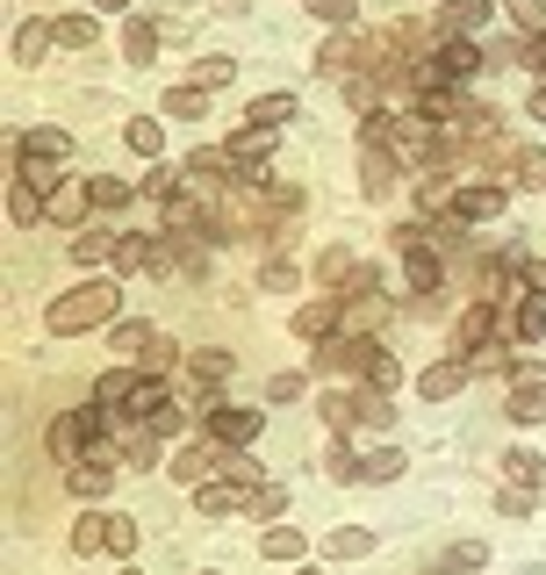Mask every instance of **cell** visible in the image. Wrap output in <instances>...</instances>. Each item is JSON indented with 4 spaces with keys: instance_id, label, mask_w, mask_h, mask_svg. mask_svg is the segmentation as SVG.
<instances>
[{
    "instance_id": "6da1fadb",
    "label": "cell",
    "mask_w": 546,
    "mask_h": 575,
    "mask_svg": "<svg viewBox=\"0 0 546 575\" xmlns=\"http://www.w3.org/2000/svg\"><path fill=\"white\" fill-rule=\"evenodd\" d=\"M116 310H122V288H108V280H86V288H72V296H58L51 310H44V324H51L58 338H72V332H94V324H108Z\"/></svg>"
},
{
    "instance_id": "7a4b0ae2",
    "label": "cell",
    "mask_w": 546,
    "mask_h": 575,
    "mask_svg": "<svg viewBox=\"0 0 546 575\" xmlns=\"http://www.w3.org/2000/svg\"><path fill=\"white\" fill-rule=\"evenodd\" d=\"M108 424H116V418H108V403H80V410H58V418H51L44 446H51V460H66V468H72V460H86V446H94Z\"/></svg>"
},
{
    "instance_id": "3957f363",
    "label": "cell",
    "mask_w": 546,
    "mask_h": 575,
    "mask_svg": "<svg viewBox=\"0 0 546 575\" xmlns=\"http://www.w3.org/2000/svg\"><path fill=\"white\" fill-rule=\"evenodd\" d=\"M216 468H230V446H209V439H194V446H180L173 454V482L180 489H202V482H216Z\"/></svg>"
},
{
    "instance_id": "277c9868",
    "label": "cell",
    "mask_w": 546,
    "mask_h": 575,
    "mask_svg": "<svg viewBox=\"0 0 546 575\" xmlns=\"http://www.w3.org/2000/svg\"><path fill=\"white\" fill-rule=\"evenodd\" d=\"M339 332H345V296H317V302L295 310V338H302V346H324V338H339Z\"/></svg>"
},
{
    "instance_id": "5b68a950",
    "label": "cell",
    "mask_w": 546,
    "mask_h": 575,
    "mask_svg": "<svg viewBox=\"0 0 546 575\" xmlns=\"http://www.w3.org/2000/svg\"><path fill=\"white\" fill-rule=\"evenodd\" d=\"M395 173H403V158H395L389 144H359V194H367V202H389Z\"/></svg>"
},
{
    "instance_id": "8992f818",
    "label": "cell",
    "mask_w": 546,
    "mask_h": 575,
    "mask_svg": "<svg viewBox=\"0 0 546 575\" xmlns=\"http://www.w3.org/2000/svg\"><path fill=\"white\" fill-rule=\"evenodd\" d=\"M202 424H209V432L223 439V446H252V439L266 432V418H259L252 403H216V410H209Z\"/></svg>"
},
{
    "instance_id": "52a82bcc",
    "label": "cell",
    "mask_w": 546,
    "mask_h": 575,
    "mask_svg": "<svg viewBox=\"0 0 546 575\" xmlns=\"http://www.w3.org/2000/svg\"><path fill=\"white\" fill-rule=\"evenodd\" d=\"M152 274H202V230H166L152 252Z\"/></svg>"
},
{
    "instance_id": "ba28073f",
    "label": "cell",
    "mask_w": 546,
    "mask_h": 575,
    "mask_svg": "<svg viewBox=\"0 0 546 575\" xmlns=\"http://www.w3.org/2000/svg\"><path fill=\"white\" fill-rule=\"evenodd\" d=\"M367 360H375V338H353V332L317 346V367H324V374H367Z\"/></svg>"
},
{
    "instance_id": "9c48e42d",
    "label": "cell",
    "mask_w": 546,
    "mask_h": 575,
    "mask_svg": "<svg viewBox=\"0 0 546 575\" xmlns=\"http://www.w3.org/2000/svg\"><path fill=\"white\" fill-rule=\"evenodd\" d=\"M518 424H539L546 418V367H518L511 374V403H503Z\"/></svg>"
},
{
    "instance_id": "30bf717a",
    "label": "cell",
    "mask_w": 546,
    "mask_h": 575,
    "mask_svg": "<svg viewBox=\"0 0 546 575\" xmlns=\"http://www.w3.org/2000/svg\"><path fill=\"white\" fill-rule=\"evenodd\" d=\"M503 202H511V188H496V180H467V188L453 194V216H461V224H489Z\"/></svg>"
},
{
    "instance_id": "8fae6325",
    "label": "cell",
    "mask_w": 546,
    "mask_h": 575,
    "mask_svg": "<svg viewBox=\"0 0 546 575\" xmlns=\"http://www.w3.org/2000/svg\"><path fill=\"white\" fill-rule=\"evenodd\" d=\"M467 374H475L467 360H439V367H425V374H417V396H425V403H453L467 388Z\"/></svg>"
},
{
    "instance_id": "7c38bea8",
    "label": "cell",
    "mask_w": 546,
    "mask_h": 575,
    "mask_svg": "<svg viewBox=\"0 0 546 575\" xmlns=\"http://www.w3.org/2000/svg\"><path fill=\"white\" fill-rule=\"evenodd\" d=\"M194 511H202V518H230V511H252V489H245V482H202V489H194Z\"/></svg>"
},
{
    "instance_id": "4fadbf2b",
    "label": "cell",
    "mask_w": 546,
    "mask_h": 575,
    "mask_svg": "<svg viewBox=\"0 0 546 575\" xmlns=\"http://www.w3.org/2000/svg\"><path fill=\"white\" fill-rule=\"evenodd\" d=\"M44 216H51V194H44V188H29V180L15 173V188H8V224H15V230H36Z\"/></svg>"
},
{
    "instance_id": "5bb4252c",
    "label": "cell",
    "mask_w": 546,
    "mask_h": 575,
    "mask_svg": "<svg viewBox=\"0 0 546 575\" xmlns=\"http://www.w3.org/2000/svg\"><path fill=\"white\" fill-rule=\"evenodd\" d=\"M66 489H72V496H86V504H94V496H108V489H116V460H72V468H66Z\"/></svg>"
},
{
    "instance_id": "9a60e30c",
    "label": "cell",
    "mask_w": 546,
    "mask_h": 575,
    "mask_svg": "<svg viewBox=\"0 0 546 575\" xmlns=\"http://www.w3.org/2000/svg\"><path fill=\"white\" fill-rule=\"evenodd\" d=\"M482 22H489V0H446L439 8V36H467V44H475Z\"/></svg>"
},
{
    "instance_id": "2e32d148",
    "label": "cell",
    "mask_w": 546,
    "mask_h": 575,
    "mask_svg": "<svg viewBox=\"0 0 546 575\" xmlns=\"http://www.w3.org/2000/svg\"><path fill=\"white\" fill-rule=\"evenodd\" d=\"M539 332H546V296H539V288H525L518 310H511V338H518V346H539Z\"/></svg>"
},
{
    "instance_id": "e0dca14e",
    "label": "cell",
    "mask_w": 546,
    "mask_h": 575,
    "mask_svg": "<svg viewBox=\"0 0 546 575\" xmlns=\"http://www.w3.org/2000/svg\"><path fill=\"white\" fill-rule=\"evenodd\" d=\"M136 382H144V367H130V360H122V367H108L102 382H94V403H108V410H122V403L136 396Z\"/></svg>"
},
{
    "instance_id": "ac0fdd59",
    "label": "cell",
    "mask_w": 546,
    "mask_h": 575,
    "mask_svg": "<svg viewBox=\"0 0 546 575\" xmlns=\"http://www.w3.org/2000/svg\"><path fill=\"white\" fill-rule=\"evenodd\" d=\"M273 137H281V130H259V122H245V130H238V144H230V158H238L245 173H259V166L273 158Z\"/></svg>"
},
{
    "instance_id": "d6986e66",
    "label": "cell",
    "mask_w": 546,
    "mask_h": 575,
    "mask_svg": "<svg viewBox=\"0 0 546 575\" xmlns=\"http://www.w3.org/2000/svg\"><path fill=\"white\" fill-rule=\"evenodd\" d=\"M94 209V194H86V180H66V188L51 194V224L58 230H80V216Z\"/></svg>"
},
{
    "instance_id": "ffe728a7",
    "label": "cell",
    "mask_w": 546,
    "mask_h": 575,
    "mask_svg": "<svg viewBox=\"0 0 546 575\" xmlns=\"http://www.w3.org/2000/svg\"><path fill=\"white\" fill-rule=\"evenodd\" d=\"M489 332H496V302H489V296H482V302H475V310H467V316H461V360H475V352H482V346H489Z\"/></svg>"
},
{
    "instance_id": "44dd1931",
    "label": "cell",
    "mask_w": 546,
    "mask_h": 575,
    "mask_svg": "<svg viewBox=\"0 0 546 575\" xmlns=\"http://www.w3.org/2000/svg\"><path fill=\"white\" fill-rule=\"evenodd\" d=\"M403 280L417 288V302H425L431 288H439V252H431V244H410L403 252Z\"/></svg>"
},
{
    "instance_id": "7402d4cb",
    "label": "cell",
    "mask_w": 546,
    "mask_h": 575,
    "mask_svg": "<svg viewBox=\"0 0 546 575\" xmlns=\"http://www.w3.org/2000/svg\"><path fill=\"white\" fill-rule=\"evenodd\" d=\"M152 51H158V22L130 15L122 22V58H130V65H152Z\"/></svg>"
},
{
    "instance_id": "603a6c76",
    "label": "cell",
    "mask_w": 546,
    "mask_h": 575,
    "mask_svg": "<svg viewBox=\"0 0 546 575\" xmlns=\"http://www.w3.org/2000/svg\"><path fill=\"white\" fill-rule=\"evenodd\" d=\"M108 346H116L122 360H144V352L158 346V332L144 324V316H130V324H116V332H108Z\"/></svg>"
},
{
    "instance_id": "cb8c5ba5",
    "label": "cell",
    "mask_w": 546,
    "mask_h": 575,
    "mask_svg": "<svg viewBox=\"0 0 546 575\" xmlns=\"http://www.w3.org/2000/svg\"><path fill=\"white\" fill-rule=\"evenodd\" d=\"M381 316H389V302H381V296H345V332H353V338H367Z\"/></svg>"
},
{
    "instance_id": "d4e9b609",
    "label": "cell",
    "mask_w": 546,
    "mask_h": 575,
    "mask_svg": "<svg viewBox=\"0 0 546 575\" xmlns=\"http://www.w3.org/2000/svg\"><path fill=\"white\" fill-rule=\"evenodd\" d=\"M324 554H331V561H367V554H375V532H359V525H339V532L324 540Z\"/></svg>"
},
{
    "instance_id": "484cf974",
    "label": "cell",
    "mask_w": 546,
    "mask_h": 575,
    "mask_svg": "<svg viewBox=\"0 0 546 575\" xmlns=\"http://www.w3.org/2000/svg\"><path fill=\"white\" fill-rule=\"evenodd\" d=\"M230 80H238V58H194V80L188 87H202V94H216V87H230Z\"/></svg>"
},
{
    "instance_id": "4316f807",
    "label": "cell",
    "mask_w": 546,
    "mask_h": 575,
    "mask_svg": "<svg viewBox=\"0 0 546 575\" xmlns=\"http://www.w3.org/2000/svg\"><path fill=\"white\" fill-rule=\"evenodd\" d=\"M122 137H130L136 158H158V152H166V130H158L152 116H130V122H122Z\"/></svg>"
},
{
    "instance_id": "83f0119b",
    "label": "cell",
    "mask_w": 546,
    "mask_h": 575,
    "mask_svg": "<svg viewBox=\"0 0 546 575\" xmlns=\"http://www.w3.org/2000/svg\"><path fill=\"white\" fill-rule=\"evenodd\" d=\"M259 554L266 561H302V532H295V525H266V532H259Z\"/></svg>"
},
{
    "instance_id": "f1b7e54d",
    "label": "cell",
    "mask_w": 546,
    "mask_h": 575,
    "mask_svg": "<svg viewBox=\"0 0 546 575\" xmlns=\"http://www.w3.org/2000/svg\"><path fill=\"white\" fill-rule=\"evenodd\" d=\"M51 44H58V22H22V29H15V58H22V65H29V58H44Z\"/></svg>"
},
{
    "instance_id": "f546056e",
    "label": "cell",
    "mask_w": 546,
    "mask_h": 575,
    "mask_svg": "<svg viewBox=\"0 0 546 575\" xmlns=\"http://www.w3.org/2000/svg\"><path fill=\"white\" fill-rule=\"evenodd\" d=\"M116 244L122 238H108V230H80V238H72V260H80V266H108V260H116Z\"/></svg>"
},
{
    "instance_id": "4dcf8cb0",
    "label": "cell",
    "mask_w": 546,
    "mask_h": 575,
    "mask_svg": "<svg viewBox=\"0 0 546 575\" xmlns=\"http://www.w3.org/2000/svg\"><path fill=\"white\" fill-rule=\"evenodd\" d=\"M152 252H158V238H144V230H130V238L116 244V274H144V266H152Z\"/></svg>"
},
{
    "instance_id": "1f68e13d",
    "label": "cell",
    "mask_w": 546,
    "mask_h": 575,
    "mask_svg": "<svg viewBox=\"0 0 546 575\" xmlns=\"http://www.w3.org/2000/svg\"><path fill=\"white\" fill-rule=\"evenodd\" d=\"M66 152H72V137L58 130V122H51V130H29V137H22V158H58V166H66Z\"/></svg>"
},
{
    "instance_id": "d6a6232c",
    "label": "cell",
    "mask_w": 546,
    "mask_h": 575,
    "mask_svg": "<svg viewBox=\"0 0 546 575\" xmlns=\"http://www.w3.org/2000/svg\"><path fill=\"white\" fill-rule=\"evenodd\" d=\"M403 468H410V454H403V446H375V454L359 460V475H367V482H395Z\"/></svg>"
},
{
    "instance_id": "836d02e7",
    "label": "cell",
    "mask_w": 546,
    "mask_h": 575,
    "mask_svg": "<svg viewBox=\"0 0 546 575\" xmlns=\"http://www.w3.org/2000/svg\"><path fill=\"white\" fill-rule=\"evenodd\" d=\"M546 188V158L539 152H518L511 158V194H539Z\"/></svg>"
},
{
    "instance_id": "e575fe53",
    "label": "cell",
    "mask_w": 546,
    "mask_h": 575,
    "mask_svg": "<svg viewBox=\"0 0 546 575\" xmlns=\"http://www.w3.org/2000/svg\"><path fill=\"white\" fill-rule=\"evenodd\" d=\"M503 475H511L518 489H546V460L525 454V446H518V454H503Z\"/></svg>"
},
{
    "instance_id": "d590c367",
    "label": "cell",
    "mask_w": 546,
    "mask_h": 575,
    "mask_svg": "<svg viewBox=\"0 0 546 575\" xmlns=\"http://www.w3.org/2000/svg\"><path fill=\"white\" fill-rule=\"evenodd\" d=\"M188 418H194V403H166L158 418H144V432H152V439H180V432H188Z\"/></svg>"
},
{
    "instance_id": "8d00e7d4",
    "label": "cell",
    "mask_w": 546,
    "mask_h": 575,
    "mask_svg": "<svg viewBox=\"0 0 546 575\" xmlns=\"http://www.w3.org/2000/svg\"><path fill=\"white\" fill-rule=\"evenodd\" d=\"M288 116H295V101H288V94H266V101H252V108H245V122H259V130H281Z\"/></svg>"
},
{
    "instance_id": "74e56055",
    "label": "cell",
    "mask_w": 546,
    "mask_h": 575,
    "mask_svg": "<svg viewBox=\"0 0 546 575\" xmlns=\"http://www.w3.org/2000/svg\"><path fill=\"white\" fill-rule=\"evenodd\" d=\"M395 382H403V360H395L389 346H375V360H367V388H381V396H389Z\"/></svg>"
},
{
    "instance_id": "f35d334b",
    "label": "cell",
    "mask_w": 546,
    "mask_h": 575,
    "mask_svg": "<svg viewBox=\"0 0 546 575\" xmlns=\"http://www.w3.org/2000/svg\"><path fill=\"white\" fill-rule=\"evenodd\" d=\"M302 8L317 22H331V29H353V22H359V0H302Z\"/></svg>"
},
{
    "instance_id": "ab89813d",
    "label": "cell",
    "mask_w": 546,
    "mask_h": 575,
    "mask_svg": "<svg viewBox=\"0 0 546 575\" xmlns=\"http://www.w3.org/2000/svg\"><path fill=\"white\" fill-rule=\"evenodd\" d=\"M86 194H94V209H122V202H130V180L102 173V180H86Z\"/></svg>"
},
{
    "instance_id": "60d3db41",
    "label": "cell",
    "mask_w": 546,
    "mask_h": 575,
    "mask_svg": "<svg viewBox=\"0 0 546 575\" xmlns=\"http://www.w3.org/2000/svg\"><path fill=\"white\" fill-rule=\"evenodd\" d=\"M94 36H102L94 15H66V22H58V44H66V51H94Z\"/></svg>"
},
{
    "instance_id": "b9f144b4",
    "label": "cell",
    "mask_w": 546,
    "mask_h": 575,
    "mask_svg": "<svg viewBox=\"0 0 546 575\" xmlns=\"http://www.w3.org/2000/svg\"><path fill=\"white\" fill-rule=\"evenodd\" d=\"M166 116H180V122L209 116V94H202V87H173V94H166Z\"/></svg>"
},
{
    "instance_id": "7bdbcfd3",
    "label": "cell",
    "mask_w": 546,
    "mask_h": 575,
    "mask_svg": "<svg viewBox=\"0 0 546 575\" xmlns=\"http://www.w3.org/2000/svg\"><path fill=\"white\" fill-rule=\"evenodd\" d=\"M108 547V518H80L72 525V554H102Z\"/></svg>"
},
{
    "instance_id": "ee69618b",
    "label": "cell",
    "mask_w": 546,
    "mask_h": 575,
    "mask_svg": "<svg viewBox=\"0 0 546 575\" xmlns=\"http://www.w3.org/2000/svg\"><path fill=\"white\" fill-rule=\"evenodd\" d=\"M188 367L202 374V382H223V374H230V352H223V346H202V352H188Z\"/></svg>"
},
{
    "instance_id": "f6af8a7d",
    "label": "cell",
    "mask_w": 546,
    "mask_h": 575,
    "mask_svg": "<svg viewBox=\"0 0 546 575\" xmlns=\"http://www.w3.org/2000/svg\"><path fill=\"white\" fill-rule=\"evenodd\" d=\"M503 8H511V22L525 36H546V0H503Z\"/></svg>"
},
{
    "instance_id": "bcb514c9",
    "label": "cell",
    "mask_w": 546,
    "mask_h": 575,
    "mask_svg": "<svg viewBox=\"0 0 546 575\" xmlns=\"http://www.w3.org/2000/svg\"><path fill=\"white\" fill-rule=\"evenodd\" d=\"M359 424H375V432H389V424H395V410H389V396H381V388H367V396H359Z\"/></svg>"
},
{
    "instance_id": "7dc6e473",
    "label": "cell",
    "mask_w": 546,
    "mask_h": 575,
    "mask_svg": "<svg viewBox=\"0 0 546 575\" xmlns=\"http://www.w3.org/2000/svg\"><path fill=\"white\" fill-rule=\"evenodd\" d=\"M281 511H288V489H281V482H259L252 489V518H281Z\"/></svg>"
},
{
    "instance_id": "c3c4849f",
    "label": "cell",
    "mask_w": 546,
    "mask_h": 575,
    "mask_svg": "<svg viewBox=\"0 0 546 575\" xmlns=\"http://www.w3.org/2000/svg\"><path fill=\"white\" fill-rule=\"evenodd\" d=\"M353 418H359V396H324V424L331 432H353Z\"/></svg>"
},
{
    "instance_id": "681fc988",
    "label": "cell",
    "mask_w": 546,
    "mask_h": 575,
    "mask_svg": "<svg viewBox=\"0 0 546 575\" xmlns=\"http://www.w3.org/2000/svg\"><path fill=\"white\" fill-rule=\"evenodd\" d=\"M317 280H353V252H345V244H331L324 260H317Z\"/></svg>"
},
{
    "instance_id": "f907efd6",
    "label": "cell",
    "mask_w": 546,
    "mask_h": 575,
    "mask_svg": "<svg viewBox=\"0 0 546 575\" xmlns=\"http://www.w3.org/2000/svg\"><path fill=\"white\" fill-rule=\"evenodd\" d=\"M324 475H331V482H359V460H353V446H331V454H324Z\"/></svg>"
},
{
    "instance_id": "816d5d0a",
    "label": "cell",
    "mask_w": 546,
    "mask_h": 575,
    "mask_svg": "<svg viewBox=\"0 0 546 575\" xmlns=\"http://www.w3.org/2000/svg\"><path fill=\"white\" fill-rule=\"evenodd\" d=\"M482 561H489V547H482V540H461L453 554H446V568H482Z\"/></svg>"
},
{
    "instance_id": "f5cc1de1",
    "label": "cell",
    "mask_w": 546,
    "mask_h": 575,
    "mask_svg": "<svg viewBox=\"0 0 546 575\" xmlns=\"http://www.w3.org/2000/svg\"><path fill=\"white\" fill-rule=\"evenodd\" d=\"M108 547H116V554H136V518H108Z\"/></svg>"
},
{
    "instance_id": "db71d44e",
    "label": "cell",
    "mask_w": 546,
    "mask_h": 575,
    "mask_svg": "<svg viewBox=\"0 0 546 575\" xmlns=\"http://www.w3.org/2000/svg\"><path fill=\"white\" fill-rule=\"evenodd\" d=\"M295 280H302V274H295L288 260H266V274H259V288H295Z\"/></svg>"
},
{
    "instance_id": "11a10c76",
    "label": "cell",
    "mask_w": 546,
    "mask_h": 575,
    "mask_svg": "<svg viewBox=\"0 0 546 575\" xmlns=\"http://www.w3.org/2000/svg\"><path fill=\"white\" fill-rule=\"evenodd\" d=\"M532 496H539V489H503V518H525V511H532Z\"/></svg>"
},
{
    "instance_id": "9f6ffc18",
    "label": "cell",
    "mask_w": 546,
    "mask_h": 575,
    "mask_svg": "<svg viewBox=\"0 0 546 575\" xmlns=\"http://www.w3.org/2000/svg\"><path fill=\"white\" fill-rule=\"evenodd\" d=\"M130 367H144V374H166V367H173V346H166V338H158V346L144 352V360H130Z\"/></svg>"
},
{
    "instance_id": "6f0895ef",
    "label": "cell",
    "mask_w": 546,
    "mask_h": 575,
    "mask_svg": "<svg viewBox=\"0 0 546 575\" xmlns=\"http://www.w3.org/2000/svg\"><path fill=\"white\" fill-rule=\"evenodd\" d=\"M266 396H273V403H295V396H302V374H273Z\"/></svg>"
},
{
    "instance_id": "680465c9",
    "label": "cell",
    "mask_w": 546,
    "mask_h": 575,
    "mask_svg": "<svg viewBox=\"0 0 546 575\" xmlns=\"http://www.w3.org/2000/svg\"><path fill=\"white\" fill-rule=\"evenodd\" d=\"M525 65H532V72L546 80V36H525Z\"/></svg>"
},
{
    "instance_id": "91938a15",
    "label": "cell",
    "mask_w": 546,
    "mask_h": 575,
    "mask_svg": "<svg viewBox=\"0 0 546 575\" xmlns=\"http://www.w3.org/2000/svg\"><path fill=\"white\" fill-rule=\"evenodd\" d=\"M525 116H532V122H546V87L532 94V108H525Z\"/></svg>"
},
{
    "instance_id": "94428289",
    "label": "cell",
    "mask_w": 546,
    "mask_h": 575,
    "mask_svg": "<svg viewBox=\"0 0 546 575\" xmlns=\"http://www.w3.org/2000/svg\"><path fill=\"white\" fill-rule=\"evenodd\" d=\"M216 15H245V0H216Z\"/></svg>"
},
{
    "instance_id": "6125c7cd",
    "label": "cell",
    "mask_w": 546,
    "mask_h": 575,
    "mask_svg": "<svg viewBox=\"0 0 546 575\" xmlns=\"http://www.w3.org/2000/svg\"><path fill=\"white\" fill-rule=\"evenodd\" d=\"M102 8H108V15H130V0H102Z\"/></svg>"
},
{
    "instance_id": "be15d7a7",
    "label": "cell",
    "mask_w": 546,
    "mask_h": 575,
    "mask_svg": "<svg viewBox=\"0 0 546 575\" xmlns=\"http://www.w3.org/2000/svg\"><path fill=\"white\" fill-rule=\"evenodd\" d=\"M302 575H317V568H302Z\"/></svg>"
},
{
    "instance_id": "e7e4bbea",
    "label": "cell",
    "mask_w": 546,
    "mask_h": 575,
    "mask_svg": "<svg viewBox=\"0 0 546 575\" xmlns=\"http://www.w3.org/2000/svg\"><path fill=\"white\" fill-rule=\"evenodd\" d=\"M130 575H136V568H130Z\"/></svg>"
}]
</instances>
